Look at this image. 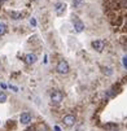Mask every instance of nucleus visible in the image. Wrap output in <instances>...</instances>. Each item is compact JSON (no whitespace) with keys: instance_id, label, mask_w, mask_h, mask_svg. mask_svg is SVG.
<instances>
[{"instance_id":"1","label":"nucleus","mask_w":127,"mask_h":131,"mask_svg":"<svg viewBox=\"0 0 127 131\" xmlns=\"http://www.w3.org/2000/svg\"><path fill=\"white\" fill-rule=\"evenodd\" d=\"M69 64H67V61H65V60H61V61H59V64H57V66H56V71L59 73V74H67L69 73Z\"/></svg>"},{"instance_id":"2","label":"nucleus","mask_w":127,"mask_h":131,"mask_svg":"<svg viewBox=\"0 0 127 131\" xmlns=\"http://www.w3.org/2000/svg\"><path fill=\"white\" fill-rule=\"evenodd\" d=\"M51 100L53 104H60L62 100H64V93L59 90H54L52 93H51Z\"/></svg>"},{"instance_id":"3","label":"nucleus","mask_w":127,"mask_h":131,"mask_svg":"<svg viewBox=\"0 0 127 131\" xmlns=\"http://www.w3.org/2000/svg\"><path fill=\"white\" fill-rule=\"evenodd\" d=\"M62 122H64V125H65V126L71 127V126H74V125H75L77 118H75V116H73V114H67V116H65V117H64Z\"/></svg>"},{"instance_id":"4","label":"nucleus","mask_w":127,"mask_h":131,"mask_svg":"<svg viewBox=\"0 0 127 131\" xmlns=\"http://www.w3.org/2000/svg\"><path fill=\"white\" fill-rule=\"evenodd\" d=\"M92 47H94V49L96 51V52H102L104 51V48H105V42L104 40H94L92 42Z\"/></svg>"},{"instance_id":"5","label":"nucleus","mask_w":127,"mask_h":131,"mask_svg":"<svg viewBox=\"0 0 127 131\" xmlns=\"http://www.w3.org/2000/svg\"><path fill=\"white\" fill-rule=\"evenodd\" d=\"M65 9H66V4L65 3H57L56 5H54V12H56L57 16H62Z\"/></svg>"},{"instance_id":"6","label":"nucleus","mask_w":127,"mask_h":131,"mask_svg":"<svg viewBox=\"0 0 127 131\" xmlns=\"http://www.w3.org/2000/svg\"><path fill=\"white\" fill-rule=\"evenodd\" d=\"M74 30L77 32H82L84 30V24L80 20H78V18H75V20H74Z\"/></svg>"},{"instance_id":"7","label":"nucleus","mask_w":127,"mask_h":131,"mask_svg":"<svg viewBox=\"0 0 127 131\" xmlns=\"http://www.w3.org/2000/svg\"><path fill=\"white\" fill-rule=\"evenodd\" d=\"M25 62H26L27 65H32V64H35V62H36V54H34V53H29V54H26V56H25Z\"/></svg>"},{"instance_id":"8","label":"nucleus","mask_w":127,"mask_h":131,"mask_svg":"<svg viewBox=\"0 0 127 131\" xmlns=\"http://www.w3.org/2000/svg\"><path fill=\"white\" fill-rule=\"evenodd\" d=\"M20 121L22 125H29L31 122V114L30 113H22L20 117Z\"/></svg>"},{"instance_id":"9","label":"nucleus","mask_w":127,"mask_h":131,"mask_svg":"<svg viewBox=\"0 0 127 131\" xmlns=\"http://www.w3.org/2000/svg\"><path fill=\"white\" fill-rule=\"evenodd\" d=\"M10 18H13V20H21V18H24V13L22 12H10Z\"/></svg>"},{"instance_id":"10","label":"nucleus","mask_w":127,"mask_h":131,"mask_svg":"<svg viewBox=\"0 0 127 131\" xmlns=\"http://www.w3.org/2000/svg\"><path fill=\"white\" fill-rule=\"evenodd\" d=\"M104 128L108 130V131H112V130H116L117 128V125L116 123H105L104 125Z\"/></svg>"},{"instance_id":"11","label":"nucleus","mask_w":127,"mask_h":131,"mask_svg":"<svg viewBox=\"0 0 127 131\" xmlns=\"http://www.w3.org/2000/svg\"><path fill=\"white\" fill-rule=\"evenodd\" d=\"M36 131H48V127L45 123H39L36 126Z\"/></svg>"},{"instance_id":"12","label":"nucleus","mask_w":127,"mask_h":131,"mask_svg":"<svg viewBox=\"0 0 127 131\" xmlns=\"http://www.w3.org/2000/svg\"><path fill=\"white\" fill-rule=\"evenodd\" d=\"M7 32V25L0 22V35H4Z\"/></svg>"},{"instance_id":"13","label":"nucleus","mask_w":127,"mask_h":131,"mask_svg":"<svg viewBox=\"0 0 127 131\" xmlns=\"http://www.w3.org/2000/svg\"><path fill=\"white\" fill-rule=\"evenodd\" d=\"M82 4H83V0H74V2H73V7L74 8H79Z\"/></svg>"},{"instance_id":"14","label":"nucleus","mask_w":127,"mask_h":131,"mask_svg":"<svg viewBox=\"0 0 127 131\" xmlns=\"http://www.w3.org/2000/svg\"><path fill=\"white\" fill-rule=\"evenodd\" d=\"M5 101H7V93L0 92V103H5Z\"/></svg>"},{"instance_id":"15","label":"nucleus","mask_w":127,"mask_h":131,"mask_svg":"<svg viewBox=\"0 0 127 131\" xmlns=\"http://www.w3.org/2000/svg\"><path fill=\"white\" fill-rule=\"evenodd\" d=\"M119 8H127V0H118Z\"/></svg>"},{"instance_id":"16","label":"nucleus","mask_w":127,"mask_h":131,"mask_svg":"<svg viewBox=\"0 0 127 131\" xmlns=\"http://www.w3.org/2000/svg\"><path fill=\"white\" fill-rule=\"evenodd\" d=\"M104 74H106V75H110V74H112L110 68H105V69H104Z\"/></svg>"},{"instance_id":"17","label":"nucleus","mask_w":127,"mask_h":131,"mask_svg":"<svg viewBox=\"0 0 127 131\" xmlns=\"http://www.w3.org/2000/svg\"><path fill=\"white\" fill-rule=\"evenodd\" d=\"M30 24H31L32 26H36V21H35V18H31V20H30Z\"/></svg>"},{"instance_id":"18","label":"nucleus","mask_w":127,"mask_h":131,"mask_svg":"<svg viewBox=\"0 0 127 131\" xmlns=\"http://www.w3.org/2000/svg\"><path fill=\"white\" fill-rule=\"evenodd\" d=\"M123 65H124V68L127 69V56H126V57L123 59Z\"/></svg>"},{"instance_id":"19","label":"nucleus","mask_w":127,"mask_h":131,"mask_svg":"<svg viewBox=\"0 0 127 131\" xmlns=\"http://www.w3.org/2000/svg\"><path fill=\"white\" fill-rule=\"evenodd\" d=\"M9 87H10V88H12V90H13L14 92H17V91H18V90H17V87H14V86H12V84H10Z\"/></svg>"},{"instance_id":"20","label":"nucleus","mask_w":127,"mask_h":131,"mask_svg":"<svg viewBox=\"0 0 127 131\" xmlns=\"http://www.w3.org/2000/svg\"><path fill=\"white\" fill-rule=\"evenodd\" d=\"M0 86H2V88H7V84H5V83H2Z\"/></svg>"},{"instance_id":"21","label":"nucleus","mask_w":127,"mask_h":131,"mask_svg":"<svg viewBox=\"0 0 127 131\" xmlns=\"http://www.w3.org/2000/svg\"><path fill=\"white\" fill-rule=\"evenodd\" d=\"M54 130H56V131H60V127H59V126H56V127H54Z\"/></svg>"},{"instance_id":"22","label":"nucleus","mask_w":127,"mask_h":131,"mask_svg":"<svg viewBox=\"0 0 127 131\" xmlns=\"http://www.w3.org/2000/svg\"><path fill=\"white\" fill-rule=\"evenodd\" d=\"M26 131H35V130H34V128H27Z\"/></svg>"},{"instance_id":"23","label":"nucleus","mask_w":127,"mask_h":131,"mask_svg":"<svg viewBox=\"0 0 127 131\" xmlns=\"http://www.w3.org/2000/svg\"><path fill=\"white\" fill-rule=\"evenodd\" d=\"M126 26H127V16H126Z\"/></svg>"},{"instance_id":"24","label":"nucleus","mask_w":127,"mask_h":131,"mask_svg":"<svg viewBox=\"0 0 127 131\" xmlns=\"http://www.w3.org/2000/svg\"><path fill=\"white\" fill-rule=\"evenodd\" d=\"M0 2H7V0H0Z\"/></svg>"}]
</instances>
